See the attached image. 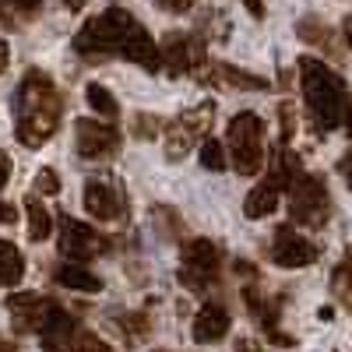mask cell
I'll use <instances>...</instances> for the list:
<instances>
[{
    "instance_id": "obj_1",
    "label": "cell",
    "mask_w": 352,
    "mask_h": 352,
    "mask_svg": "<svg viewBox=\"0 0 352 352\" xmlns=\"http://www.w3.org/2000/svg\"><path fill=\"white\" fill-rule=\"evenodd\" d=\"M64 113V92L53 85V78L39 67H28L14 88V134L25 148H43L56 134Z\"/></svg>"
},
{
    "instance_id": "obj_2",
    "label": "cell",
    "mask_w": 352,
    "mask_h": 352,
    "mask_svg": "<svg viewBox=\"0 0 352 352\" xmlns=\"http://www.w3.org/2000/svg\"><path fill=\"white\" fill-rule=\"evenodd\" d=\"M300 85H303V99H307L320 131H331V127L345 124V109H349L345 81L324 60L300 56Z\"/></svg>"
},
{
    "instance_id": "obj_3",
    "label": "cell",
    "mask_w": 352,
    "mask_h": 352,
    "mask_svg": "<svg viewBox=\"0 0 352 352\" xmlns=\"http://www.w3.org/2000/svg\"><path fill=\"white\" fill-rule=\"evenodd\" d=\"M138 18L124 8H106L102 14L88 18L81 32L74 36V53L88 60H102V56H124V46L134 32Z\"/></svg>"
},
{
    "instance_id": "obj_4",
    "label": "cell",
    "mask_w": 352,
    "mask_h": 352,
    "mask_svg": "<svg viewBox=\"0 0 352 352\" xmlns=\"http://www.w3.org/2000/svg\"><path fill=\"white\" fill-rule=\"evenodd\" d=\"M226 148H229V162L240 176H254L264 166V124L261 116L243 109L229 120L226 127Z\"/></svg>"
},
{
    "instance_id": "obj_5",
    "label": "cell",
    "mask_w": 352,
    "mask_h": 352,
    "mask_svg": "<svg viewBox=\"0 0 352 352\" xmlns=\"http://www.w3.org/2000/svg\"><path fill=\"white\" fill-rule=\"evenodd\" d=\"M289 215L296 226H307V229H320L328 219H331V194H328V184L314 173H300L296 180L289 184Z\"/></svg>"
},
{
    "instance_id": "obj_6",
    "label": "cell",
    "mask_w": 352,
    "mask_h": 352,
    "mask_svg": "<svg viewBox=\"0 0 352 352\" xmlns=\"http://www.w3.org/2000/svg\"><path fill=\"white\" fill-rule=\"evenodd\" d=\"M212 120H215V102H201V106L187 109L184 116H176L173 124H166V159L180 162L197 141L208 138Z\"/></svg>"
},
{
    "instance_id": "obj_7",
    "label": "cell",
    "mask_w": 352,
    "mask_h": 352,
    "mask_svg": "<svg viewBox=\"0 0 352 352\" xmlns=\"http://www.w3.org/2000/svg\"><path fill=\"white\" fill-rule=\"evenodd\" d=\"M184 268H180V285H187L190 292H204L208 285L219 282L222 272V250L212 240H190L180 250Z\"/></svg>"
},
{
    "instance_id": "obj_8",
    "label": "cell",
    "mask_w": 352,
    "mask_h": 352,
    "mask_svg": "<svg viewBox=\"0 0 352 352\" xmlns=\"http://www.w3.org/2000/svg\"><path fill=\"white\" fill-rule=\"evenodd\" d=\"M74 141H78V155L81 159H109L120 152V131L113 124H102V120H92V116H81L74 124Z\"/></svg>"
},
{
    "instance_id": "obj_9",
    "label": "cell",
    "mask_w": 352,
    "mask_h": 352,
    "mask_svg": "<svg viewBox=\"0 0 352 352\" xmlns=\"http://www.w3.org/2000/svg\"><path fill=\"white\" fill-rule=\"evenodd\" d=\"M109 247H113L109 236H102L99 229L85 226V222H78V219H71V215L60 219V254H64V257H71V261H88V257L106 254Z\"/></svg>"
},
{
    "instance_id": "obj_10",
    "label": "cell",
    "mask_w": 352,
    "mask_h": 352,
    "mask_svg": "<svg viewBox=\"0 0 352 352\" xmlns=\"http://www.w3.org/2000/svg\"><path fill=\"white\" fill-rule=\"evenodd\" d=\"M317 243L307 240L300 229H292V222L275 226V236H272V261L278 268H307V264L317 261Z\"/></svg>"
},
{
    "instance_id": "obj_11",
    "label": "cell",
    "mask_w": 352,
    "mask_h": 352,
    "mask_svg": "<svg viewBox=\"0 0 352 352\" xmlns=\"http://www.w3.org/2000/svg\"><path fill=\"white\" fill-rule=\"evenodd\" d=\"M159 50H162V71H166L169 78L190 74V71H197V67L204 64L201 43L190 39V36H184V32H169V36L162 39Z\"/></svg>"
},
{
    "instance_id": "obj_12",
    "label": "cell",
    "mask_w": 352,
    "mask_h": 352,
    "mask_svg": "<svg viewBox=\"0 0 352 352\" xmlns=\"http://www.w3.org/2000/svg\"><path fill=\"white\" fill-rule=\"evenodd\" d=\"M85 212L96 222H116L127 212V201L120 187H113L109 180H88L85 184Z\"/></svg>"
},
{
    "instance_id": "obj_13",
    "label": "cell",
    "mask_w": 352,
    "mask_h": 352,
    "mask_svg": "<svg viewBox=\"0 0 352 352\" xmlns=\"http://www.w3.org/2000/svg\"><path fill=\"white\" fill-rule=\"evenodd\" d=\"M243 303L250 307V314H254L257 324L264 328V335L272 338V345H278V349H292V345H296V338L278 328V303L282 300H268V296H261L254 285H243Z\"/></svg>"
},
{
    "instance_id": "obj_14",
    "label": "cell",
    "mask_w": 352,
    "mask_h": 352,
    "mask_svg": "<svg viewBox=\"0 0 352 352\" xmlns=\"http://www.w3.org/2000/svg\"><path fill=\"white\" fill-rule=\"evenodd\" d=\"M50 303H53V300L39 296V292H11V296H8V310H11L14 331H21V335L39 331L43 317H46V310H50Z\"/></svg>"
},
{
    "instance_id": "obj_15",
    "label": "cell",
    "mask_w": 352,
    "mask_h": 352,
    "mask_svg": "<svg viewBox=\"0 0 352 352\" xmlns=\"http://www.w3.org/2000/svg\"><path fill=\"white\" fill-rule=\"evenodd\" d=\"M74 331H78V324L71 320V314L64 307L50 303V310H46V317H43V324H39L36 335H39V342H43L46 352H64Z\"/></svg>"
},
{
    "instance_id": "obj_16",
    "label": "cell",
    "mask_w": 352,
    "mask_h": 352,
    "mask_svg": "<svg viewBox=\"0 0 352 352\" xmlns=\"http://www.w3.org/2000/svg\"><path fill=\"white\" fill-rule=\"evenodd\" d=\"M285 187H289V184L282 180V176H278L275 169H268L264 184H257V187L247 194L243 215H247V219H264V215H272V212L278 208V201H282V190H285Z\"/></svg>"
},
{
    "instance_id": "obj_17",
    "label": "cell",
    "mask_w": 352,
    "mask_h": 352,
    "mask_svg": "<svg viewBox=\"0 0 352 352\" xmlns=\"http://www.w3.org/2000/svg\"><path fill=\"white\" fill-rule=\"evenodd\" d=\"M229 328H232V317H229V310L222 307V303H204L197 314H194V342H201V345H212V342H219V338H226L229 335Z\"/></svg>"
},
{
    "instance_id": "obj_18",
    "label": "cell",
    "mask_w": 352,
    "mask_h": 352,
    "mask_svg": "<svg viewBox=\"0 0 352 352\" xmlns=\"http://www.w3.org/2000/svg\"><path fill=\"white\" fill-rule=\"evenodd\" d=\"M201 81H215L222 88H236V92H261L268 88V81L257 78V74H247L240 67H229V64H208V71H197Z\"/></svg>"
},
{
    "instance_id": "obj_19",
    "label": "cell",
    "mask_w": 352,
    "mask_h": 352,
    "mask_svg": "<svg viewBox=\"0 0 352 352\" xmlns=\"http://www.w3.org/2000/svg\"><path fill=\"white\" fill-rule=\"evenodd\" d=\"M53 282L64 285V289H71V292H99V289H102V278H99L96 272H88L81 261L56 264V268H53Z\"/></svg>"
},
{
    "instance_id": "obj_20",
    "label": "cell",
    "mask_w": 352,
    "mask_h": 352,
    "mask_svg": "<svg viewBox=\"0 0 352 352\" xmlns=\"http://www.w3.org/2000/svg\"><path fill=\"white\" fill-rule=\"evenodd\" d=\"M113 328L124 335V345H141L144 338L152 335V317L141 314V310H127V314L113 317Z\"/></svg>"
},
{
    "instance_id": "obj_21",
    "label": "cell",
    "mask_w": 352,
    "mask_h": 352,
    "mask_svg": "<svg viewBox=\"0 0 352 352\" xmlns=\"http://www.w3.org/2000/svg\"><path fill=\"white\" fill-rule=\"evenodd\" d=\"M25 215H28V240L32 243H43V240L53 236V219H50V212L43 208V201L36 194L25 197Z\"/></svg>"
},
{
    "instance_id": "obj_22",
    "label": "cell",
    "mask_w": 352,
    "mask_h": 352,
    "mask_svg": "<svg viewBox=\"0 0 352 352\" xmlns=\"http://www.w3.org/2000/svg\"><path fill=\"white\" fill-rule=\"evenodd\" d=\"M25 275V257L11 240H0V285H18Z\"/></svg>"
},
{
    "instance_id": "obj_23",
    "label": "cell",
    "mask_w": 352,
    "mask_h": 352,
    "mask_svg": "<svg viewBox=\"0 0 352 352\" xmlns=\"http://www.w3.org/2000/svg\"><path fill=\"white\" fill-rule=\"evenodd\" d=\"M331 292H335V300L352 314V247H345L342 264L331 272Z\"/></svg>"
},
{
    "instance_id": "obj_24",
    "label": "cell",
    "mask_w": 352,
    "mask_h": 352,
    "mask_svg": "<svg viewBox=\"0 0 352 352\" xmlns=\"http://www.w3.org/2000/svg\"><path fill=\"white\" fill-rule=\"evenodd\" d=\"M152 222L159 229V236L169 240V243H176V240L184 236V219H180V212H176V208H169V204H159V208L152 212Z\"/></svg>"
},
{
    "instance_id": "obj_25",
    "label": "cell",
    "mask_w": 352,
    "mask_h": 352,
    "mask_svg": "<svg viewBox=\"0 0 352 352\" xmlns=\"http://www.w3.org/2000/svg\"><path fill=\"white\" fill-rule=\"evenodd\" d=\"M296 32H300V39H303V43H310V46H320V50L335 53V39H331V28H328L324 21H317V18H303V21L296 25Z\"/></svg>"
},
{
    "instance_id": "obj_26",
    "label": "cell",
    "mask_w": 352,
    "mask_h": 352,
    "mask_svg": "<svg viewBox=\"0 0 352 352\" xmlns=\"http://www.w3.org/2000/svg\"><path fill=\"white\" fill-rule=\"evenodd\" d=\"M85 99H88V106L96 109V116H116L120 113V102L113 99V92L106 85H96V81L85 85Z\"/></svg>"
},
{
    "instance_id": "obj_27",
    "label": "cell",
    "mask_w": 352,
    "mask_h": 352,
    "mask_svg": "<svg viewBox=\"0 0 352 352\" xmlns=\"http://www.w3.org/2000/svg\"><path fill=\"white\" fill-rule=\"evenodd\" d=\"M226 141H215V138H204L201 141V166L208 173H226L229 166V155H226Z\"/></svg>"
},
{
    "instance_id": "obj_28",
    "label": "cell",
    "mask_w": 352,
    "mask_h": 352,
    "mask_svg": "<svg viewBox=\"0 0 352 352\" xmlns=\"http://www.w3.org/2000/svg\"><path fill=\"white\" fill-rule=\"evenodd\" d=\"M64 352H113L99 335H92L88 328H78L74 335H71V342H67V349Z\"/></svg>"
},
{
    "instance_id": "obj_29",
    "label": "cell",
    "mask_w": 352,
    "mask_h": 352,
    "mask_svg": "<svg viewBox=\"0 0 352 352\" xmlns=\"http://www.w3.org/2000/svg\"><path fill=\"white\" fill-rule=\"evenodd\" d=\"M131 131H134V138H155L159 134V120L148 116V113H134L131 116Z\"/></svg>"
},
{
    "instance_id": "obj_30",
    "label": "cell",
    "mask_w": 352,
    "mask_h": 352,
    "mask_svg": "<svg viewBox=\"0 0 352 352\" xmlns=\"http://www.w3.org/2000/svg\"><path fill=\"white\" fill-rule=\"evenodd\" d=\"M36 190L39 194H56L60 190V176H56V169H39V176H36Z\"/></svg>"
},
{
    "instance_id": "obj_31",
    "label": "cell",
    "mask_w": 352,
    "mask_h": 352,
    "mask_svg": "<svg viewBox=\"0 0 352 352\" xmlns=\"http://www.w3.org/2000/svg\"><path fill=\"white\" fill-rule=\"evenodd\" d=\"M11 169H14V162H11V155L0 148V190L8 187V180H11Z\"/></svg>"
},
{
    "instance_id": "obj_32",
    "label": "cell",
    "mask_w": 352,
    "mask_h": 352,
    "mask_svg": "<svg viewBox=\"0 0 352 352\" xmlns=\"http://www.w3.org/2000/svg\"><path fill=\"white\" fill-rule=\"evenodd\" d=\"M18 222V208L8 201H0V226H14Z\"/></svg>"
},
{
    "instance_id": "obj_33",
    "label": "cell",
    "mask_w": 352,
    "mask_h": 352,
    "mask_svg": "<svg viewBox=\"0 0 352 352\" xmlns=\"http://www.w3.org/2000/svg\"><path fill=\"white\" fill-rule=\"evenodd\" d=\"M194 4H197V0H162V8L173 11V14H184V11H190Z\"/></svg>"
},
{
    "instance_id": "obj_34",
    "label": "cell",
    "mask_w": 352,
    "mask_h": 352,
    "mask_svg": "<svg viewBox=\"0 0 352 352\" xmlns=\"http://www.w3.org/2000/svg\"><path fill=\"white\" fill-rule=\"evenodd\" d=\"M338 173H342V180L349 184V190H352V148L342 155V162H338Z\"/></svg>"
},
{
    "instance_id": "obj_35",
    "label": "cell",
    "mask_w": 352,
    "mask_h": 352,
    "mask_svg": "<svg viewBox=\"0 0 352 352\" xmlns=\"http://www.w3.org/2000/svg\"><path fill=\"white\" fill-rule=\"evenodd\" d=\"M232 352H264V349L254 338H236V342H232Z\"/></svg>"
},
{
    "instance_id": "obj_36",
    "label": "cell",
    "mask_w": 352,
    "mask_h": 352,
    "mask_svg": "<svg viewBox=\"0 0 352 352\" xmlns=\"http://www.w3.org/2000/svg\"><path fill=\"white\" fill-rule=\"evenodd\" d=\"M39 4H43V0H11V8H14V11H21V14H32Z\"/></svg>"
},
{
    "instance_id": "obj_37",
    "label": "cell",
    "mask_w": 352,
    "mask_h": 352,
    "mask_svg": "<svg viewBox=\"0 0 352 352\" xmlns=\"http://www.w3.org/2000/svg\"><path fill=\"white\" fill-rule=\"evenodd\" d=\"M243 4H247V11L254 18H264V4H261V0H243Z\"/></svg>"
},
{
    "instance_id": "obj_38",
    "label": "cell",
    "mask_w": 352,
    "mask_h": 352,
    "mask_svg": "<svg viewBox=\"0 0 352 352\" xmlns=\"http://www.w3.org/2000/svg\"><path fill=\"white\" fill-rule=\"evenodd\" d=\"M342 32H345V43H349V46H352V14H349V18H345V25H342Z\"/></svg>"
},
{
    "instance_id": "obj_39",
    "label": "cell",
    "mask_w": 352,
    "mask_h": 352,
    "mask_svg": "<svg viewBox=\"0 0 352 352\" xmlns=\"http://www.w3.org/2000/svg\"><path fill=\"white\" fill-rule=\"evenodd\" d=\"M8 56H11V53H8V43H0V71L8 67Z\"/></svg>"
},
{
    "instance_id": "obj_40",
    "label": "cell",
    "mask_w": 352,
    "mask_h": 352,
    "mask_svg": "<svg viewBox=\"0 0 352 352\" xmlns=\"http://www.w3.org/2000/svg\"><path fill=\"white\" fill-rule=\"evenodd\" d=\"M345 134L352 138V102H349V109H345Z\"/></svg>"
},
{
    "instance_id": "obj_41",
    "label": "cell",
    "mask_w": 352,
    "mask_h": 352,
    "mask_svg": "<svg viewBox=\"0 0 352 352\" xmlns=\"http://www.w3.org/2000/svg\"><path fill=\"white\" fill-rule=\"evenodd\" d=\"M0 352H18V345H14V342H11V345H8V342H4V338H0Z\"/></svg>"
},
{
    "instance_id": "obj_42",
    "label": "cell",
    "mask_w": 352,
    "mask_h": 352,
    "mask_svg": "<svg viewBox=\"0 0 352 352\" xmlns=\"http://www.w3.org/2000/svg\"><path fill=\"white\" fill-rule=\"evenodd\" d=\"M81 4H85V0H67V8H71V11H78Z\"/></svg>"
}]
</instances>
